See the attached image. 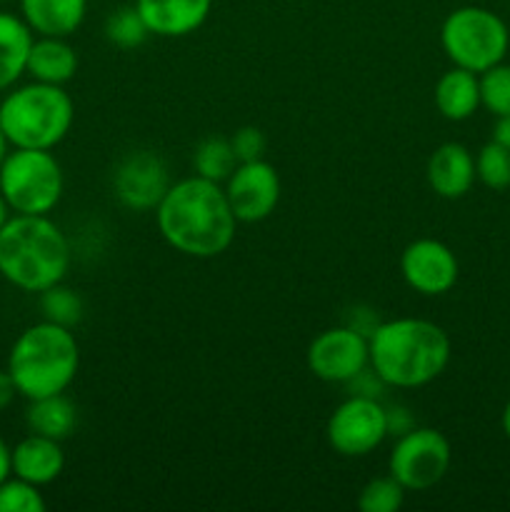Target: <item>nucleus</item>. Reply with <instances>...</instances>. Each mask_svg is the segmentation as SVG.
I'll return each instance as SVG.
<instances>
[{"instance_id": "7c9ffc66", "label": "nucleus", "mask_w": 510, "mask_h": 512, "mask_svg": "<svg viewBox=\"0 0 510 512\" xmlns=\"http://www.w3.org/2000/svg\"><path fill=\"white\" fill-rule=\"evenodd\" d=\"M493 140H498L500 145H505V148L510 150V115H503V118H495Z\"/></svg>"}, {"instance_id": "39448f33", "label": "nucleus", "mask_w": 510, "mask_h": 512, "mask_svg": "<svg viewBox=\"0 0 510 512\" xmlns=\"http://www.w3.org/2000/svg\"><path fill=\"white\" fill-rule=\"evenodd\" d=\"M75 108L63 85L33 83L10 90L0 103V128L13 148L53 150L73 125Z\"/></svg>"}, {"instance_id": "393cba45", "label": "nucleus", "mask_w": 510, "mask_h": 512, "mask_svg": "<svg viewBox=\"0 0 510 512\" xmlns=\"http://www.w3.org/2000/svg\"><path fill=\"white\" fill-rule=\"evenodd\" d=\"M40 310H43L45 320L63 325V328H73L83 320V300L73 288H65L63 283L40 293Z\"/></svg>"}, {"instance_id": "f3484780", "label": "nucleus", "mask_w": 510, "mask_h": 512, "mask_svg": "<svg viewBox=\"0 0 510 512\" xmlns=\"http://www.w3.org/2000/svg\"><path fill=\"white\" fill-rule=\"evenodd\" d=\"M88 0H20V18L35 35L70 38L83 25Z\"/></svg>"}, {"instance_id": "b1692460", "label": "nucleus", "mask_w": 510, "mask_h": 512, "mask_svg": "<svg viewBox=\"0 0 510 512\" xmlns=\"http://www.w3.org/2000/svg\"><path fill=\"white\" fill-rule=\"evenodd\" d=\"M475 178L490 190L510 188V150L498 140H490L475 155Z\"/></svg>"}, {"instance_id": "f704fd0d", "label": "nucleus", "mask_w": 510, "mask_h": 512, "mask_svg": "<svg viewBox=\"0 0 510 512\" xmlns=\"http://www.w3.org/2000/svg\"><path fill=\"white\" fill-rule=\"evenodd\" d=\"M10 220V205L5 203V198L3 195H0V228H3L5 223H8Z\"/></svg>"}, {"instance_id": "2f4dec72", "label": "nucleus", "mask_w": 510, "mask_h": 512, "mask_svg": "<svg viewBox=\"0 0 510 512\" xmlns=\"http://www.w3.org/2000/svg\"><path fill=\"white\" fill-rule=\"evenodd\" d=\"M10 448L8 443H5L3 438H0V483H3L5 478H10Z\"/></svg>"}, {"instance_id": "4468645a", "label": "nucleus", "mask_w": 510, "mask_h": 512, "mask_svg": "<svg viewBox=\"0 0 510 512\" xmlns=\"http://www.w3.org/2000/svg\"><path fill=\"white\" fill-rule=\"evenodd\" d=\"M150 35L185 38L208 20L213 0H135Z\"/></svg>"}, {"instance_id": "1a4fd4ad", "label": "nucleus", "mask_w": 510, "mask_h": 512, "mask_svg": "<svg viewBox=\"0 0 510 512\" xmlns=\"http://www.w3.org/2000/svg\"><path fill=\"white\" fill-rule=\"evenodd\" d=\"M388 435V408L368 395H350L343 400L325 428L328 445L343 458H365L378 450Z\"/></svg>"}, {"instance_id": "2eb2a0df", "label": "nucleus", "mask_w": 510, "mask_h": 512, "mask_svg": "<svg viewBox=\"0 0 510 512\" xmlns=\"http://www.w3.org/2000/svg\"><path fill=\"white\" fill-rule=\"evenodd\" d=\"M425 178L433 193L445 200H458L475 185V158L463 143H443L428 158Z\"/></svg>"}, {"instance_id": "0eeeda50", "label": "nucleus", "mask_w": 510, "mask_h": 512, "mask_svg": "<svg viewBox=\"0 0 510 512\" xmlns=\"http://www.w3.org/2000/svg\"><path fill=\"white\" fill-rule=\"evenodd\" d=\"M63 188V168L50 150L15 148L0 165V195L15 215H48Z\"/></svg>"}, {"instance_id": "c9c22d12", "label": "nucleus", "mask_w": 510, "mask_h": 512, "mask_svg": "<svg viewBox=\"0 0 510 512\" xmlns=\"http://www.w3.org/2000/svg\"><path fill=\"white\" fill-rule=\"evenodd\" d=\"M0 3H5V0H0Z\"/></svg>"}, {"instance_id": "9d476101", "label": "nucleus", "mask_w": 510, "mask_h": 512, "mask_svg": "<svg viewBox=\"0 0 510 512\" xmlns=\"http://www.w3.org/2000/svg\"><path fill=\"white\" fill-rule=\"evenodd\" d=\"M305 360H308V370L318 380L348 385L370 368L368 335L350 325H335L315 335L313 343L308 345Z\"/></svg>"}, {"instance_id": "bb28decb", "label": "nucleus", "mask_w": 510, "mask_h": 512, "mask_svg": "<svg viewBox=\"0 0 510 512\" xmlns=\"http://www.w3.org/2000/svg\"><path fill=\"white\" fill-rule=\"evenodd\" d=\"M405 488L393 478H373L363 490H360L358 508L363 512H395L403 508Z\"/></svg>"}, {"instance_id": "cd10ccee", "label": "nucleus", "mask_w": 510, "mask_h": 512, "mask_svg": "<svg viewBox=\"0 0 510 512\" xmlns=\"http://www.w3.org/2000/svg\"><path fill=\"white\" fill-rule=\"evenodd\" d=\"M45 498L38 485L20 478H5L0 483V512H43Z\"/></svg>"}, {"instance_id": "412c9836", "label": "nucleus", "mask_w": 510, "mask_h": 512, "mask_svg": "<svg viewBox=\"0 0 510 512\" xmlns=\"http://www.w3.org/2000/svg\"><path fill=\"white\" fill-rule=\"evenodd\" d=\"M30 433L45 435L53 440H65L75 433L78 425V410L73 400L65 398V393L48 395V398L30 400L28 413H25Z\"/></svg>"}, {"instance_id": "c756f323", "label": "nucleus", "mask_w": 510, "mask_h": 512, "mask_svg": "<svg viewBox=\"0 0 510 512\" xmlns=\"http://www.w3.org/2000/svg\"><path fill=\"white\" fill-rule=\"evenodd\" d=\"M15 395H18V388H15L13 378H10L8 368L0 370V413H3L5 408H10L15 400Z\"/></svg>"}, {"instance_id": "473e14b6", "label": "nucleus", "mask_w": 510, "mask_h": 512, "mask_svg": "<svg viewBox=\"0 0 510 512\" xmlns=\"http://www.w3.org/2000/svg\"><path fill=\"white\" fill-rule=\"evenodd\" d=\"M10 140H8V135L3 133V128H0V165H3V160L8 158V153H10Z\"/></svg>"}, {"instance_id": "e433bc0d", "label": "nucleus", "mask_w": 510, "mask_h": 512, "mask_svg": "<svg viewBox=\"0 0 510 512\" xmlns=\"http://www.w3.org/2000/svg\"><path fill=\"white\" fill-rule=\"evenodd\" d=\"M508 28H510V25H508Z\"/></svg>"}, {"instance_id": "a211bd4d", "label": "nucleus", "mask_w": 510, "mask_h": 512, "mask_svg": "<svg viewBox=\"0 0 510 512\" xmlns=\"http://www.w3.org/2000/svg\"><path fill=\"white\" fill-rule=\"evenodd\" d=\"M433 100L435 108H438V113L443 115L445 120L463 123V120L473 118L475 110L480 108L478 73H470V70L453 65V68L445 70L438 78V83H435Z\"/></svg>"}, {"instance_id": "72a5a7b5", "label": "nucleus", "mask_w": 510, "mask_h": 512, "mask_svg": "<svg viewBox=\"0 0 510 512\" xmlns=\"http://www.w3.org/2000/svg\"><path fill=\"white\" fill-rule=\"evenodd\" d=\"M500 423H503V433H505V438L510 440V400H508V403H505V408H503V418H500Z\"/></svg>"}, {"instance_id": "aec40b11", "label": "nucleus", "mask_w": 510, "mask_h": 512, "mask_svg": "<svg viewBox=\"0 0 510 512\" xmlns=\"http://www.w3.org/2000/svg\"><path fill=\"white\" fill-rule=\"evenodd\" d=\"M33 40L35 33L20 15L0 10V90H8L25 73Z\"/></svg>"}, {"instance_id": "20e7f679", "label": "nucleus", "mask_w": 510, "mask_h": 512, "mask_svg": "<svg viewBox=\"0 0 510 512\" xmlns=\"http://www.w3.org/2000/svg\"><path fill=\"white\" fill-rule=\"evenodd\" d=\"M80 348L73 330L58 323L30 325L8 355V373L18 395L28 400L65 393L78 375Z\"/></svg>"}, {"instance_id": "ddd939ff", "label": "nucleus", "mask_w": 510, "mask_h": 512, "mask_svg": "<svg viewBox=\"0 0 510 512\" xmlns=\"http://www.w3.org/2000/svg\"><path fill=\"white\" fill-rule=\"evenodd\" d=\"M403 280L420 295H445L458 283L460 265L453 250L435 238L413 240L400 255Z\"/></svg>"}, {"instance_id": "5701e85b", "label": "nucleus", "mask_w": 510, "mask_h": 512, "mask_svg": "<svg viewBox=\"0 0 510 512\" xmlns=\"http://www.w3.org/2000/svg\"><path fill=\"white\" fill-rule=\"evenodd\" d=\"M105 38L108 43H113L115 48H138V45L145 43V38L150 35L148 25H145L143 15L138 13V8L133 5H120L115 8L113 13L105 18V28H103Z\"/></svg>"}, {"instance_id": "423d86ee", "label": "nucleus", "mask_w": 510, "mask_h": 512, "mask_svg": "<svg viewBox=\"0 0 510 512\" xmlns=\"http://www.w3.org/2000/svg\"><path fill=\"white\" fill-rule=\"evenodd\" d=\"M440 45L458 68L485 73L503 63L510 50V28L498 13L480 5H463L440 25Z\"/></svg>"}, {"instance_id": "9b49d317", "label": "nucleus", "mask_w": 510, "mask_h": 512, "mask_svg": "<svg viewBox=\"0 0 510 512\" xmlns=\"http://www.w3.org/2000/svg\"><path fill=\"white\" fill-rule=\"evenodd\" d=\"M225 183V195L238 223H260L278 208L280 175L268 160L238 163Z\"/></svg>"}, {"instance_id": "f257e3e1", "label": "nucleus", "mask_w": 510, "mask_h": 512, "mask_svg": "<svg viewBox=\"0 0 510 512\" xmlns=\"http://www.w3.org/2000/svg\"><path fill=\"white\" fill-rule=\"evenodd\" d=\"M158 230L170 248L188 258H215L235 240V218L225 188L200 175L170 183L155 208Z\"/></svg>"}, {"instance_id": "6e6552de", "label": "nucleus", "mask_w": 510, "mask_h": 512, "mask_svg": "<svg viewBox=\"0 0 510 512\" xmlns=\"http://www.w3.org/2000/svg\"><path fill=\"white\" fill-rule=\"evenodd\" d=\"M453 450L435 428H410L398 435L388 458V473L410 493L435 488L448 475Z\"/></svg>"}, {"instance_id": "c85d7f7f", "label": "nucleus", "mask_w": 510, "mask_h": 512, "mask_svg": "<svg viewBox=\"0 0 510 512\" xmlns=\"http://www.w3.org/2000/svg\"><path fill=\"white\" fill-rule=\"evenodd\" d=\"M230 145L235 150V158L238 163H250V160H260L265 155V148H268V140L253 125H245V128L235 130V135L230 138Z\"/></svg>"}, {"instance_id": "f8f14e48", "label": "nucleus", "mask_w": 510, "mask_h": 512, "mask_svg": "<svg viewBox=\"0 0 510 512\" xmlns=\"http://www.w3.org/2000/svg\"><path fill=\"white\" fill-rule=\"evenodd\" d=\"M170 188V175L163 158L150 150H135L125 155L113 175V190L120 205L135 213H148L158 208Z\"/></svg>"}, {"instance_id": "a878e982", "label": "nucleus", "mask_w": 510, "mask_h": 512, "mask_svg": "<svg viewBox=\"0 0 510 512\" xmlns=\"http://www.w3.org/2000/svg\"><path fill=\"white\" fill-rule=\"evenodd\" d=\"M480 80V105L495 118L510 115V65L498 63L478 75Z\"/></svg>"}, {"instance_id": "f03ea898", "label": "nucleus", "mask_w": 510, "mask_h": 512, "mask_svg": "<svg viewBox=\"0 0 510 512\" xmlns=\"http://www.w3.org/2000/svg\"><path fill=\"white\" fill-rule=\"evenodd\" d=\"M370 370L388 388H423L443 375L450 363V338L440 325L423 318L378 323L368 335Z\"/></svg>"}, {"instance_id": "7ed1b4c3", "label": "nucleus", "mask_w": 510, "mask_h": 512, "mask_svg": "<svg viewBox=\"0 0 510 512\" xmlns=\"http://www.w3.org/2000/svg\"><path fill=\"white\" fill-rule=\"evenodd\" d=\"M70 245L48 215H15L0 228V275L25 293L63 283Z\"/></svg>"}, {"instance_id": "dca6fc26", "label": "nucleus", "mask_w": 510, "mask_h": 512, "mask_svg": "<svg viewBox=\"0 0 510 512\" xmlns=\"http://www.w3.org/2000/svg\"><path fill=\"white\" fill-rule=\"evenodd\" d=\"M65 468V453L60 440L30 433L10 450V473L20 480L38 485H50L60 478Z\"/></svg>"}, {"instance_id": "6ab92c4d", "label": "nucleus", "mask_w": 510, "mask_h": 512, "mask_svg": "<svg viewBox=\"0 0 510 512\" xmlns=\"http://www.w3.org/2000/svg\"><path fill=\"white\" fill-rule=\"evenodd\" d=\"M25 73L38 83L65 85L78 73V53L65 38L38 35L30 45Z\"/></svg>"}, {"instance_id": "4be33fe9", "label": "nucleus", "mask_w": 510, "mask_h": 512, "mask_svg": "<svg viewBox=\"0 0 510 512\" xmlns=\"http://www.w3.org/2000/svg\"><path fill=\"white\" fill-rule=\"evenodd\" d=\"M193 168L195 175L205 180H213V183H223L230 178L235 168H238V158H235V150L230 145L228 138H205L195 145L193 153Z\"/></svg>"}]
</instances>
